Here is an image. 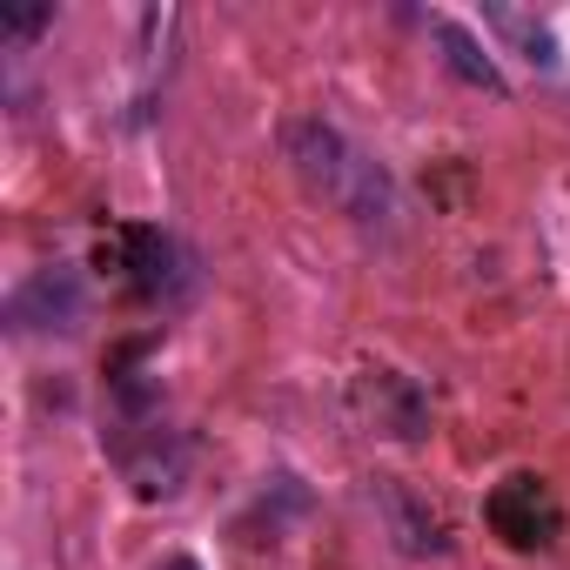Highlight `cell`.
Wrapping results in <instances>:
<instances>
[{"label":"cell","mask_w":570,"mask_h":570,"mask_svg":"<svg viewBox=\"0 0 570 570\" xmlns=\"http://www.w3.org/2000/svg\"><path fill=\"white\" fill-rule=\"evenodd\" d=\"M282 148H289L296 175H303L323 202H336L350 222H363V228H390V215H396V188H390V175H383L363 148H350L330 121H289V128H282Z\"/></svg>","instance_id":"1"},{"label":"cell","mask_w":570,"mask_h":570,"mask_svg":"<svg viewBox=\"0 0 570 570\" xmlns=\"http://www.w3.org/2000/svg\"><path fill=\"white\" fill-rule=\"evenodd\" d=\"M14 330H41V336H68V330H81V316H88V296H81V275L75 268H41L28 289L14 296Z\"/></svg>","instance_id":"2"},{"label":"cell","mask_w":570,"mask_h":570,"mask_svg":"<svg viewBox=\"0 0 570 570\" xmlns=\"http://www.w3.org/2000/svg\"><path fill=\"white\" fill-rule=\"evenodd\" d=\"M490 530L510 543V550H543L557 537V503L537 476H510L497 497H490Z\"/></svg>","instance_id":"3"},{"label":"cell","mask_w":570,"mask_h":570,"mask_svg":"<svg viewBox=\"0 0 570 570\" xmlns=\"http://www.w3.org/2000/svg\"><path fill=\"white\" fill-rule=\"evenodd\" d=\"M356 403L370 410V423H376L383 436L416 443V436L430 430V403L416 396V383H403V376H390V370H370V376L356 383Z\"/></svg>","instance_id":"4"},{"label":"cell","mask_w":570,"mask_h":570,"mask_svg":"<svg viewBox=\"0 0 570 570\" xmlns=\"http://www.w3.org/2000/svg\"><path fill=\"white\" fill-rule=\"evenodd\" d=\"M121 463H128L135 497H148V503H155V497H181V483H188V463H195V456H188V436H175V430H148Z\"/></svg>","instance_id":"5"},{"label":"cell","mask_w":570,"mask_h":570,"mask_svg":"<svg viewBox=\"0 0 570 570\" xmlns=\"http://www.w3.org/2000/svg\"><path fill=\"white\" fill-rule=\"evenodd\" d=\"M376 497H383V510H390V523H396V543H403L410 557L443 550V523H436V517L403 490V483H390V476H383V483H376Z\"/></svg>","instance_id":"6"},{"label":"cell","mask_w":570,"mask_h":570,"mask_svg":"<svg viewBox=\"0 0 570 570\" xmlns=\"http://www.w3.org/2000/svg\"><path fill=\"white\" fill-rule=\"evenodd\" d=\"M436 41H443V61H450V75H456V81H470V88H483V95H503V68L483 55V41H476L470 28L436 21Z\"/></svg>","instance_id":"7"},{"label":"cell","mask_w":570,"mask_h":570,"mask_svg":"<svg viewBox=\"0 0 570 570\" xmlns=\"http://www.w3.org/2000/svg\"><path fill=\"white\" fill-rule=\"evenodd\" d=\"M497 28H503V35H517V41L530 48V61H543V68L557 61V41H550L537 21H523V14H510V8H497Z\"/></svg>","instance_id":"8"},{"label":"cell","mask_w":570,"mask_h":570,"mask_svg":"<svg viewBox=\"0 0 570 570\" xmlns=\"http://www.w3.org/2000/svg\"><path fill=\"white\" fill-rule=\"evenodd\" d=\"M48 21H55V8H28V14H8V21H0V28H8L14 41H28V35H41Z\"/></svg>","instance_id":"9"},{"label":"cell","mask_w":570,"mask_h":570,"mask_svg":"<svg viewBox=\"0 0 570 570\" xmlns=\"http://www.w3.org/2000/svg\"><path fill=\"white\" fill-rule=\"evenodd\" d=\"M161 570H202V563H195V557H168Z\"/></svg>","instance_id":"10"}]
</instances>
